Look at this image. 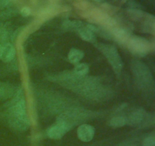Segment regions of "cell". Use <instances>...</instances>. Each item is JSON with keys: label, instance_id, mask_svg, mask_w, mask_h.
<instances>
[{"label": "cell", "instance_id": "obj_1", "mask_svg": "<svg viewBox=\"0 0 155 146\" xmlns=\"http://www.w3.org/2000/svg\"><path fill=\"white\" fill-rule=\"evenodd\" d=\"M53 80L87 98L100 100L107 97L109 93L97 79L77 75L74 71L62 73L56 76Z\"/></svg>", "mask_w": 155, "mask_h": 146}, {"label": "cell", "instance_id": "obj_2", "mask_svg": "<svg viewBox=\"0 0 155 146\" xmlns=\"http://www.w3.org/2000/svg\"><path fill=\"white\" fill-rule=\"evenodd\" d=\"M8 110V121L16 130H26L30 126V120L27 113L26 101L23 92L20 91L10 102Z\"/></svg>", "mask_w": 155, "mask_h": 146}, {"label": "cell", "instance_id": "obj_3", "mask_svg": "<svg viewBox=\"0 0 155 146\" xmlns=\"http://www.w3.org/2000/svg\"><path fill=\"white\" fill-rule=\"evenodd\" d=\"M92 113L83 109H70L64 111L57 119V123H61L69 129H72L75 125L81 123L92 116Z\"/></svg>", "mask_w": 155, "mask_h": 146}, {"label": "cell", "instance_id": "obj_4", "mask_svg": "<svg viewBox=\"0 0 155 146\" xmlns=\"http://www.w3.org/2000/svg\"><path fill=\"white\" fill-rule=\"evenodd\" d=\"M133 71L137 84L143 89H148L154 85V80L151 71L147 65L139 61H133L132 63Z\"/></svg>", "mask_w": 155, "mask_h": 146}, {"label": "cell", "instance_id": "obj_5", "mask_svg": "<svg viewBox=\"0 0 155 146\" xmlns=\"http://www.w3.org/2000/svg\"><path fill=\"white\" fill-rule=\"evenodd\" d=\"M98 48L107 58L109 63L113 68L114 71L117 74H120L124 65H123L122 59L116 47L112 45H108V44L101 43L98 44Z\"/></svg>", "mask_w": 155, "mask_h": 146}, {"label": "cell", "instance_id": "obj_6", "mask_svg": "<svg viewBox=\"0 0 155 146\" xmlns=\"http://www.w3.org/2000/svg\"><path fill=\"white\" fill-rule=\"evenodd\" d=\"M127 45L133 54L139 56H146L151 50V43L149 41L141 36H130Z\"/></svg>", "mask_w": 155, "mask_h": 146}, {"label": "cell", "instance_id": "obj_7", "mask_svg": "<svg viewBox=\"0 0 155 146\" xmlns=\"http://www.w3.org/2000/svg\"><path fill=\"white\" fill-rule=\"evenodd\" d=\"M86 13H87V15H85V17L92 22L101 24L108 28L114 27L115 24H116L114 20L109 17L108 15L103 11L98 9H93Z\"/></svg>", "mask_w": 155, "mask_h": 146}, {"label": "cell", "instance_id": "obj_8", "mask_svg": "<svg viewBox=\"0 0 155 146\" xmlns=\"http://www.w3.org/2000/svg\"><path fill=\"white\" fill-rule=\"evenodd\" d=\"M16 55L15 47L10 43L0 44V59L4 62H11Z\"/></svg>", "mask_w": 155, "mask_h": 146}, {"label": "cell", "instance_id": "obj_9", "mask_svg": "<svg viewBox=\"0 0 155 146\" xmlns=\"http://www.w3.org/2000/svg\"><path fill=\"white\" fill-rule=\"evenodd\" d=\"M77 135L81 141L89 142L95 135V129L89 124H82L77 129Z\"/></svg>", "mask_w": 155, "mask_h": 146}, {"label": "cell", "instance_id": "obj_10", "mask_svg": "<svg viewBox=\"0 0 155 146\" xmlns=\"http://www.w3.org/2000/svg\"><path fill=\"white\" fill-rule=\"evenodd\" d=\"M69 130L70 129L64 125L56 123L52 126L48 128V129L47 130V135L52 139H58V138H61L63 135H64V134H66Z\"/></svg>", "mask_w": 155, "mask_h": 146}, {"label": "cell", "instance_id": "obj_11", "mask_svg": "<svg viewBox=\"0 0 155 146\" xmlns=\"http://www.w3.org/2000/svg\"><path fill=\"white\" fill-rule=\"evenodd\" d=\"M147 113L144 109H137L130 115L127 119V123L131 126H139L146 120Z\"/></svg>", "mask_w": 155, "mask_h": 146}, {"label": "cell", "instance_id": "obj_12", "mask_svg": "<svg viewBox=\"0 0 155 146\" xmlns=\"http://www.w3.org/2000/svg\"><path fill=\"white\" fill-rule=\"evenodd\" d=\"M15 92V88L12 85L0 82V101L13 97Z\"/></svg>", "mask_w": 155, "mask_h": 146}, {"label": "cell", "instance_id": "obj_13", "mask_svg": "<svg viewBox=\"0 0 155 146\" xmlns=\"http://www.w3.org/2000/svg\"><path fill=\"white\" fill-rule=\"evenodd\" d=\"M80 34V37L88 42H93L95 40V33L93 31V27L92 25L85 26L83 24L81 27L77 30Z\"/></svg>", "mask_w": 155, "mask_h": 146}, {"label": "cell", "instance_id": "obj_14", "mask_svg": "<svg viewBox=\"0 0 155 146\" xmlns=\"http://www.w3.org/2000/svg\"><path fill=\"white\" fill-rule=\"evenodd\" d=\"M112 34L116 38L118 42L124 44H127L130 36H131L125 29L120 28V27H114V28H112Z\"/></svg>", "mask_w": 155, "mask_h": 146}, {"label": "cell", "instance_id": "obj_15", "mask_svg": "<svg viewBox=\"0 0 155 146\" xmlns=\"http://www.w3.org/2000/svg\"><path fill=\"white\" fill-rule=\"evenodd\" d=\"M11 29L7 24H0V44L8 43V40L11 37Z\"/></svg>", "mask_w": 155, "mask_h": 146}, {"label": "cell", "instance_id": "obj_16", "mask_svg": "<svg viewBox=\"0 0 155 146\" xmlns=\"http://www.w3.org/2000/svg\"><path fill=\"white\" fill-rule=\"evenodd\" d=\"M84 56V53L79 49H72L68 53V59L72 63H78Z\"/></svg>", "mask_w": 155, "mask_h": 146}, {"label": "cell", "instance_id": "obj_17", "mask_svg": "<svg viewBox=\"0 0 155 146\" xmlns=\"http://www.w3.org/2000/svg\"><path fill=\"white\" fill-rule=\"evenodd\" d=\"M83 24H84L80 21H65L63 23V27L65 30H77Z\"/></svg>", "mask_w": 155, "mask_h": 146}, {"label": "cell", "instance_id": "obj_18", "mask_svg": "<svg viewBox=\"0 0 155 146\" xmlns=\"http://www.w3.org/2000/svg\"><path fill=\"white\" fill-rule=\"evenodd\" d=\"M89 71V66L86 63H80L77 64L74 67V72L77 75L85 76Z\"/></svg>", "mask_w": 155, "mask_h": 146}, {"label": "cell", "instance_id": "obj_19", "mask_svg": "<svg viewBox=\"0 0 155 146\" xmlns=\"http://www.w3.org/2000/svg\"><path fill=\"white\" fill-rule=\"evenodd\" d=\"M109 124L112 127H121V126H124L126 124H127V117L124 116L113 117L110 120Z\"/></svg>", "mask_w": 155, "mask_h": 146}, {"label": "cell", "instance_id": "obj_20", "mask_svg": "<svg viewBox=\"0 0 155 146\" xmlns=\"http://www.w3.org/2000/svg\"><path fill=\"white\" fill-rule=\"evenodd\" d=\"M143 146H154L155 145V138L154 136H148L144 139Z\"/></svg>", "mask_w": 155, "mask_h": 146}, {"label": "cell", "instance_id": "obj_21", "mask_svg": "<svg viewBox=\"0 0 155 146\" xmlns=\"http://www.w3.org/2000/svg\"><path fill=\"white\" fill-rule=\"evenodd\" d=\"M13 15V10H8L4 11V12H0V20L3 18L11 17Z\"/></svg>", "mask_w": 155, "mask_h": 146}, {"label": "cell", "instance_id": "obj_22", "mask_svg": "<svg viewBox=\"0 0 155 146\" xmlns=\"http://www.w3.org/2000/svg\"><path fill=\"white\" fill-rule=\"evenodd\" d=\"M30 12H31V10H30V9L29 7H24L21 11V15L24 17H27L28 15H30Z\"/></svg>", "mask_w": 155, "mask_h": 146}, {"label": "cell", "instance_id": "obj_23", "mask_svg": "<svg viewBox=\"0 0 155 146\" xmlns=\"http://www.w3.org/2000/svg\"><path fill=\"white\" fill-rule=\"evenodd\" d=\"M11 2H12V0H0V10L10 4Z\"/></svg>", "mask_w": 155, "mask_h": 146}, {"label": "cell", "instance_id": "obj_24", "mask_svg": "<svg viewBox=\"0 0 155 146\" xmlns=\"http://www.w3.org/2000/svg\"><path fill=\"white\" fill-rule=\"evenodd\" d=\"M92 1H95V2H102L103 0H92Z\"/></svg>", "mask_w": 155, "mask_h": 146}]
</instances>
